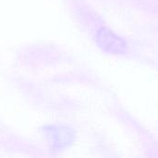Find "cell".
<instances>
[{
  "mask_svg": "<svg viewBox=\"0 0 158 158\" xmlns=\"http://www.w3.org/2000/svg\"><path fill=\"white\" fill-rule=\"evenodd\" d=\"M97 42L103 49L113 54L123 53L126 47L125 43L119 37L106 28H103L98 31Z\"/></svg>",
  "mask_w": 158,
  "mask_h": 158,
  "instance_id": "cell-1",
  "label": "cell"
}]
</instances>
